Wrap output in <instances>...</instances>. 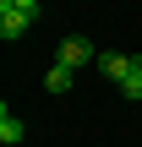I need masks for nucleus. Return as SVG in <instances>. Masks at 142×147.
<instances>
[{"label": "nucleus", "mask_w": 142, "mask_h": 147, "mask_svg": "<svg viewBox=\"0 0 142 147\" xmlns=\"http://www.w3.org/2000/svg\"><path fill=\"white\" fill-rule=\"evenodd\" d=\"M55 60L77 71V65H88V60H99V49H93V44H88L82 33H71V38H60V55H55Z\"/></svg>", "instance_id": "nucleus-1"}, {"label": "nucleus", "mask_w": 142, "mask_h": 147, "mask_svg": "<svg viewBox=\"0 0 142 147\" xmlns=\"http://www.w3.org/2000/svg\"><path fill=\"white\" fill-rule=\"evenodd\" d=\"M27 27H33V16H27V11H16V5H0V38H5V44L27 38Z\"/></svg>", "instance_id": "nucleus-2"}, {"label": "nucleus", "mask_w": 142, "mask_h": 147, "mask_svg": "<svg viewBox=\"0 0 142 147\" xmlns=\"http://www.w3.org/2000/svg\"><path fill=\"white\" fill-rule=\"evenodd\" d=\"M99 76H104V82H115V87H120V82H126V76H131V55H99Z\"/></svg>", "instance_id": "nucleus-3"}, {"label": "nucleus", "mask_w": 142, "mask_h": 147, "mask_svg": "<svg viewBox=\"0 0 142 147\" xmlns=\"http://www.w3.org/2000/svg\"><path fill=\"white\" fill-rule=\"evenodd\" d=\"M71 82H77V71H71V65H60V60L44 71V87H49V93H71Z\"/></svg>", "instance_id": "nucleus-4"}, {"label": "nucleus", "mask_w": 142, "mask_h": 147, "mask_svg": "<svg viewBox=\"0 0 142 147\" xmlns=\"http://www.w3.org/2000/svg\"><path fill=\"white\" fill-rule=\"evenodd\" d=\"M120 98L126 104H142V55H131V76L120 82Z\"/></svg>", "instance_id": "nucleus-5"}, {"label": "nucleus", "mask_w": 142, "mask_h": 147, "mask_svg": "<svg viewBox=\"0 0 142 147\" xmlns=\"http://www.w3.org/2000/svg\"><path fill=\"white\" fill-rule=\"evenodd\" d=\"M22 136H27V131H22V120L11 115V104H5V109H0V142H5V147H16Z\"/></svg>", "instance_id": "nucleus-6"}, {"label": "nucleus", "mask_w": 142, "mask_h": 147, "mask_svg": "<svg viewBox=\"0 0 142 147\" xmlns=\"http://www.w3.org/2000/svg\"><path fill=\"white\" fill-rule=\"evenodd\" d=\"M0 5H16V11H27V16L38 22V5H44V0H0Z\"/></svg>", "instance_id": "nucleus-7"}]
</instances>
